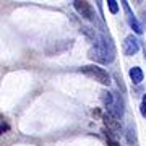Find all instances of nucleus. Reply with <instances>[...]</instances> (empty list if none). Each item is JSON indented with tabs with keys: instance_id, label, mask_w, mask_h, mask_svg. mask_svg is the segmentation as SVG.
<instances>
[{
	"instance_id": "obj_1",
	"label": "nucleus",
	"mask_w": 146,
	"mask_h": 146,
	"mask_svg": "<svg viewBox=\"0 0 146 146\" xmlns=\"http://www.w3.org/2000/svg\"><path fill=\"white\" fill-rule=\"evenodd\" d=\"M89 57L101 63H110L114 60V47L104 36H99L94 41V49L89 50Z\"/></svg>"
},
{
	"instance_id": "obj_2",
	"label": "nucleus",
	"mask_w": 146,
	"mask_h": 146,
	"mask_svg": "<svg viewBox=\"0 0 146 146\" xmlns=\"http://www.w3.org/2000/svg\"><path fill=\"white\" fill-rule=\"evenodd\" d=\"M81 72L86 73V75L91 76V78H94L96 81H99L101 84H107V86L110 84L109 73L106 72L104 68L98 67V65H86V67H81Z\"/></svg>"
},
{
	"instance_id": "obj_3",
	"label": "nucleus",
	"mask_w": 146,
	"mask_h": 146,
	"mask_svg": "<svg viewBox=\"0 0 146 146\" xmlns=\"http://www.w3.org/2000/svg\"><path fill=\"white\" fill-rule=\"evenodd\" d=\"M73 5H75V10L78 11L83 18L91 20V21L94 20V10L88 2H80V0H76V2H73Z\"/></svg>"
},
{
	"instance_id": "obj_4",
	"label": "nucleus",
	"mask_w": 146,
	"mask_h": 146,
	"mask_svg": "<svg viewBox=\"0 0 146 146\" xmlns=\"http://www.w3.org/2000/svg\"><path fill=\"white\" fill-rule=\"evenodd\" d=\"M138 50H140V42H138V39L133 34L131 36H127L125 42H123V54L130 57V55H135Z\"/></svg>"
},
{
	"instance_id": "obj_5",
	"label": "nucleus",
	"mask_w": 146,
	"mask_h": 146,
	"mask_svg": "<svg viewBox=\"0 0 146 146\" xmlns=\"http://www.w3.org/2000/svg\"><path fill=\"white\" fill-rule=\"evenodd\" d=\"M122 5H123V10H125V13H127V20H128V25L131 26V29H133L136 34H141V33H143V28H141V25L138 23V20L135 18V15L131 13L128 2H122Z\"/></svg>"
},
{
	"instance_id": "obj_6",
	"label": "nucleus",
	"mask_w": 146,
	"mask_h": 146,
	"mask_svg": "<svg viewBox=\"0 0 146 146\" xmlns=\"http://www.w3.org/2000/svg\"><path fill=\"white\" fill-rule=\"evenodd\" d=\"M104 122H106V125H107V128H110V130H114V131H120V130H122L120 120L117 119V117H114L110 112L104 115Z\"/></svg>"
},
{
	"instance_id": "obj_7",
	"label": "nucleus",
	"mask_w": 146,
	"mask_h": 146,
	"mask_svg": "<svg viewBox=\"0 0 146 146\" xmlns=\"http://www.w3.org/2000/svg\"><path fill=\"white\" fill-rule=\"evenodd\" d=\"M110 114L120 119L122 115H123V102H122V98H115L114 104L110 106Z\"/></svg>"
},
{
	"instance_id": "obj_8",
	"label": "nucleus",
	"mask_w": 146,
	"mask_h": 146,
	"mask_svg": "<svg viewBox=\"0 0 146 146\" xmlns=\"http://www.w3.org/2000/svg\"><path fill=\"white\" fill-rule=\"evenodd\" d=\"M143 76H145V75H143V70H141L140 67H133L130 70V78L135 84H140L141 81H143Z\"/></svg>"
},
{
	"instance_id": "obj_9",
	"label": "nucleus",
	"mask_w": 146,
	"mask_h": 146,
	"mask_svg": "<svg viewBox=\"0 0 146 146\" xmlns=\"http://www.w3.org/2000/svg\"><path fill=\"white\" fill-rule=\"evenodd\" d=\"M101 99H102V102H104L107 107H110V106L114 104V94L109 93V91H104L102 96H101Z\"/></svg>"
},
{
	"instance_id": "obj_10",
	"label": "nucleus",
	"mask_w": 146,
	"mask_h": 146,
	"mask_svg": "<svg viewBox=\"0 0 146 146\" xmlns=\"http://www.w3.org/2000/svg\"><path fill=\"white\" fill-rule=\"evenodd\" d=\"M107 5H109V10H110V13H117V11H119V5H117V2H115V0H109V2H107Z\"/></svg>"
},
{
	"instance_id": "obj_11",
	"label": "nucleus",
	"mask_w": 146,
	"mask_h": 146,
	"mask_svg": "<svg viewBox=\"0 0 146 146\" xmlns=\"http://www.w3.org/2000/svg\"><path fill=\"white\" fill-rule=\"evenodd\" d=\"M128 143H135V130H128Z\"/></svg>"
},
{
	"instance_id": "obj_12",
	"label": "nucleus",
	"mask_w": 146,
	"mask_h": 146,
	"mask_svg": "<svg viewBox=\"0 0 146 146\" xmlns=\"http://www.w3.org/2000/svg\"><path fill=\"white\" fill-rule=\"evenodd\" d=\"M140 110H141V114H143V117H146V104H145V102H141Z\"/></svg>"
},
{
	"instance_id": "obj_13",
	"label": "nucleus",
	"mask_w": 146,
	"mask_h": 146,
	"mask_svg": "<svg viewBox=\"0 0 146 146\" xmlns=\"http://www.w3.org/2000/svg\"><path fill=\"white\" fill-rule=\"evenodd\" d=\"M8 130V125H7V123H3V122H2V131H7Z\"/></svg>"
},
{
	"instance_id": "obj_14",
	"label": "nucleus",
	"mask_w": 146,
	"mask_h": 146,
	"mask_svg": "<svg viewBox=\"0 0 146 146\" xmlns=\"http://www.w3.org/2000/svg\"><path fill=\"white\" fill-rule=\"evenodd\" d=\"M143 102H145V104H146V94H145V96H143Z\"/></svg>"
},
{
	"instance_id": "obj_15",
	"label": "nucleus",
	"mask_w": 146,
	"mask_h": 146,
	"mask_svg": "<svg viewBox=\"0 0 146 146\" xmlns=\"http://www.w3.org/2000/svg\"><path fill=\"white\" fill-rule=\"evenodd\" d=\"M143 16H145V21H146V11H145V15H143Z\"/></svg>"
}]
</instances>
